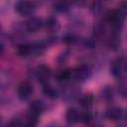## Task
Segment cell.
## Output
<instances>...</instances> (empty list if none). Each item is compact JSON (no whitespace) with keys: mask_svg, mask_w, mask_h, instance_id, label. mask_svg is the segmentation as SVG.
Listing matches in <instances>:
<instances>
[{"mask_svg":"<svg viewBox=\"0 0 127 127\" xmlns=\"http://www.w3.org/2000/svg\"><path fill=\"white\" fill-rule=\"evenodd\" d=\"M124 13L119 9V10H113V11H110L108 14H107V21L110 23V25L115 28V29H118L122 23H123V20H124Z\"/></svg>","mask_w":127,"mask_h":127,"instance_id":"cell-1","label":"cell"},{"mask_svg":"<svg viewBox=\"0 0 127 127\" xmlns=\"http://www.w3.org/2000/svg\"><path fill=\"white\" fill-rule=\"evenodd\" d=\"M32 93H33V86H32V84L30 82L24 81L19 85V87H18V95H19L20 99L27 100L28 98L31 97Z\"/></svg>","mask_w":127,"mask_h":127,"instance_id":"cell-2","label":"cell"},{"mask_svg":"<svg viewBox=\"0 0 127 127\" xmlns=\"http://www.w3.org/2000/svg\"><path fill=\"white\" fill-rule=\"evenodd\" d=\"M16 8V11L23 15V16H27V15H30L33 10H34V4L31 3V2H28V1H20L16 4L15 6Z\"/></svg>","mask_w":127,"mask_h":127,"instance_id":"cell-3","label":"cell"},{"mask_svg":"<svg viewBox=\"0 0 127 127\" xmlns=\"http://www.w3.org/2000/svg\"><path fill=\"white\" fill-rule=\"evenodd\" d=\"M71 75L74 77V79L76 80H85L88 76H89V67L86 65H80L78 67H76L73 72H71Z\"/></svg>","mask_w":127,"mask_h":127,"instance_id":"cell-4","label":"cell"},{"mask_svg":"<svg viewBox=\"0 0 127 127\" xmlns=\"http://www.w3.org/2000/svg\"><path fill=\"white\" fill-rule=\"evenodd\" d=\"M36 73H37V78H38L39 82H41L44 85L47 84L49 77H50V68L47 65L42 64V65L38 66Z\"/></svg>","mask_w":127,"mask_h":127,"instance_id":"cell-5","label":"cell"},{"mask_svg":"<svg viewBox=\"0 0 127 127\" xmlns=\"http://www.w3.org/2000/svg\"><path fill=\"white\" fill-rule=\"evenodd\" d=\"M43 26V23H42V20L39 19V18H36V17H33V18H30L27 23H26V29L28 32L30 33H35L37 32L38 30H40Z\"/></svg>","mask_w":127,"mask_h":127,"instance_id":"cell-6","label":"cell"},{"mask_svg":"<svg viewBox=\"0 0 127 127\" xmlns=\"http://www.w3.org/2000/svg\"><path fill=\"white\" fill-rule=\"evenodd\" d=\"M126 62L127 61H124L123 59H118L116 60L115 62H113L111 67H110V70H111V73L115 76H118L121 74L122 70H125V64H126Z\"/></svg>","mask_w":127,"mask_h":127,"instance_id":"cell-7","label":"cell"},{"mask_svg":"<svg viewBox=\"0 0 127 127\" xmlns=\"http://www.w3.org/2000/svg\"><path fill=\"white\" fill-rule=\"evenodd\" d=\"M45 109V105L41 100H36L30 105V116L32 117H37L40 115Z\"/></svg>","mask_w":127,"mask_h":127,"instance_id":"cell-8","label":"cell"},{"mask_svg":"<svg viewBox=\"0 0 127 127\" xmlns=\"http://www.w3.org/2000/svg\"><path fill=\"white\" fill-rule=\"evenodd\" d=\"M80 115L81 113H79L75 108H69L65 114V118L67 122L75 123L77 121H80Z\"/></svg>","mask_w":127,"mask_h":127,"instance_id":"cell-9","label":"cell"},{"mask_svg":"<svg viewBox=\"0 0 127 127\" xmlns=\"http://www.w3.org/2000/svg\"><path fill=\"white\" fill-rule=\"evenodd\" d=\"M105 116L110 120H118L122 117V110L117 107H113L106 111Z\"/></svg>","mask_w":127,"mask_h":127,"instance_id":"cell-10","label":"cell"},{"mask_svg":"<svg viewBox=\"0 0 127 127\" xmlns=\"http://www.w3.org/2000/svg\"><path fill=\"white\" fill-rule=\"evenodd\" d=\"M60 25H59V22L57 19L55 18H49L46 22V28L47 30H49L50 32H55L59 29Z\"/></svg>","mask_w":127,"mask_h":127,"instance_id":"cell-11","label":"cell"},{"mask_svg":"<svg viewBox=\"0 0 127 127\" xmlns=\"http://www.w3.org/2000/svg\"><path fill=\"white\" fill-rule=\"evenodd\" d=\"M18 54L22 57H27L29 55H32V49L31 45L28 44H22L18 47Z\"/></svg>","mask_w":127,"mask_h":127,"instance_id":"cell-12","label":"cell"},{"mask_svg":"<svg viewBox=\"0 0 127 127\" xmlns=\"http://www.w3.org/2000/svg\"><path fill=\"white\" fill-rule=\"evenodd\" d=\"M43 92H44V94H45L47 97H49V98H51V99H55V98L58 96L56 89H55L54 87H52L51 85H48V84H45V85H44Z\"/></svg>","mask_w":127,"mask_h":127,"instance_id":"cell-13","label":"cell"},{"mask_svg":"<svg viewBox=\"0 0 127 127\" xmlns=\"http://www.w3.org/2000/svg\"><path fill=\"white\" fill-rule=\"evenodd\" d=\"M93 102V97L91 94H84L79 98V104L82 107H89Z\"/></svg>","mask_w":127,"mask_h":127,"instance_id":"cell-14","label":"cell"},{"mask_svg":"<svg viewBox=\"0 0 127 127\" xmlns=\"http://www.w3.org/2000/svg\"><path fill=\"white\" fill-rule=\"evenodd\" d=\"M45 45L43 43L37 42L31 44V49H32V55H40L45 51Z\"/></svg>","mask_w":127,"mask_h":127,"instance_id":"cell-15","label":"cell"},{"mask_svg":"<svg viewBox=\"0 0 127 127\" xmlns=\"http://www.w3.org/2000/svg\"><path fill=\"white\" fill-rule=\"evenodd\" d=\"M120 44V38L117 34H112L108 41V46L110 49H116Z\"/></svg>","mask_w":127,"mask_h":127,"instance_id":"cell-16","label":"cell"},{"mask_svg":"<svg viewBox=\"0 0 127 127\" xmlns=\"http://www.w3.org/2000/svg\"><path fill=\"white\" fill-rule=\"evenodd\" d=\"M71 77V71L67 70V69H64V70H61L58 74H57V78L59 81H64V80H67Z\"/></svg>","mask_w":127,"mask_h":127,"instance_id":"cell-17","label":"cell"},{"mask_svg":"<svg viewBox=\"0 0 127 127\" xmlns=\"http://www.w3.org/2000/svg\"><path fill=\"white\" fill-rule=\"evenodd\" d=\"M55 8H56V10H58L60 12H65L68 9V6L64 2H58L55 4Z\"/></svg>","mask_w":127,"mask_h":127,"instance_id":"cell-18","label":"cell"},{"mask_svg":"<svg viewBox=\"0 0 127 127\" xmlns=\"http://www.w3.org/2000/svg\"><path fill=\"white\" fill-rule=\"evenodd\" d=\"M119 91L123 97H127V83H121L119 86Z\"/></svg>","mask_w":127,"mask_h":127,"instance_id":"cell-19","label":"cell"},{"mask_svg":"<svg viewBox=\"0 0 127 127\" xmlns=\"http://www.w3.org/2000/svg\"><path fill=\"white\" fill-rule=\"evenodd\" d=\"M90 119H91V114H90L89 112H84V113H81V115H80V121H83V122H88Z\"/></svg>","mask_w":127,"mask_h":127,"instance_id":"cell-20","label":"cell"},{"mask_svg":"<svg viewBox=\"0 0 127 127\" xmlns=\"http://www.w3.org/2000/svg\"><path fill=\"white\" fill-rule=\"evenodd\" d=\"M74 40H75V38H74L73 36H71V35H68V36H66V37L64 38V42L67 43V44H71V43H73Z\"/></svg>","mask_w":127,"mask_h":127,"instance_id":"cell-21","label":"cell"},{"mask_svg":"<svg viewBox=\"0 0 127 127\" xmlns=\"http://www.w3.org/2000/svg\"><path fill=\"white\" fill-rule=\"evenodd\" d=\"M96 127H101V126H96Z\"/></svg>","mask_w":127,"mask_h":127,"instance_id":"cell-22","label":"cell"},{"mask_svg":"<svg viewBox=\"0 0 127 127\" xmlns=\"http://www.w3.org/2000/svg\"><path fill=\"white\" fill-rule=\"evenodd\" d=\"M126 118H127V116H126Z\"/></svg>","mask_w":127,"mask_h":127,"instance_id":"cell-23","label":"cell"}]
</instances>
